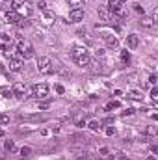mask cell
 Returning <instances> with one entry per match:
<instances>
[{"label": "cell", "instance_id": "obj_1", "mask_svg": "<svg viewBox=\"0 0 158 160\" xmlns=\"http://www.w3.org/2000/svg\"><path fill=\"white\" fill-rule=\"evenodd\" d=\"M11 9L20 19H28L32 15V4L28 0H11Z\"/></svg>", "mask_w": 158, "mask_h": 160}, {"label": "cell", "instance_id": "obj_2", "mask_svg": "<svg viewBox=\"0 0 158 160\" xmlns=\"http://www.w3.org/2000/svg\"><path fill=\"white\" fill-rule=\"evenodd\" d=\"M71 58L76 61V65H80V67H88L89 63H91V60H89V54H88V50L84 49V47H75L71 50Z\"/></svg>", "mask_w": 158, "mask_h": 160}, {"label": "cell", "instance_id": "obj_3", "mask_svg": "<svg viewBox=\"0 0 158 160\" xmlns=\"http://www.w3.org/2000/svg\"><path fill=\"white\" fill-rule=\"evenodd\" d=\"M17 50H19V54L23 56L24 60H28V58L34 56V47H32V43H30V41H26V39H20L19 43H17Z\"/></svg>", "mask_w": 158, "mask_h": 160}, {"label": "cell", "instance_id": "obj_4", "mask_svg": "<svg viewBox=\"0 0 158 160\" xmlns=\"http://www.w3.org/2000/svg\"><path fill=\"white\" fill-rule=\"evenodd\" d=\"M48 95V86L43 82V84H36L34 88H32V97H36V99H43Z\"/></svg>", "mask_w": 158, "mask_h": 160}, {"label": "cell", "instance_id": "obj_5", "mask_svg": "<svg viewBox=\"0 0 158 160\" xmlns=\"http://www.w3.org/2000/svg\"><path fill=\"white\" fill-rule=\"evenodd\" d=\"M37 69H39V73L41 74H48V73H52V61H50V58H47V56H43V58H39V63H37Z\"/></svg>", "mask_w": 158, "mask_h": 160}, {"label": "cell", "instance_id": "obj_6", "mask_svg": "<svg viewBox=\"0 0 158 160\" xmlns=\"http://www.w3.org/2000/svg\"><path fill=\"white\" fill-rule=\"evenodd\" d=\"M23 63H24V58L20 56L19 52H17V54L13 52V54L9 56V69H11V71H20V67H23Z\"/></svg>", "mask_w": 158, "mask_h": 160}, {"label": "cell", "instance_id": "obj_7", "mask_svg": "<svg viewBox=\"0 0 158 160\" xmlns=\"http://www.w3.org/2000/svg\"><path fill=\"white\" fill-rule=\"evenodd\" d=\"M121 8H123V0H108V11L110 13H117V15L125 17Z\"/></svg>", "mask_w": 158, "mask_h": 160}, {"label": "cell", "instance_id": "obj_8", "mask_svg": "<svg viewBox=\"0 0 158 160\" xmlns=\"http://www.w3.org/2000/svg\"><path fill=\"white\" fill-rule=\"evenodd\" d=\"M84 19V9L82 8H73L69 13V23H80Z\"/></svg>", "mask_w": 158, "mask_h": 160}, {"label": "cell", "instance_id": "obj_9", "mask_svg": "<svg viewBox=\"0 0 158 160\" xmlns=\"http://www.w3.org/2000/svg\"><path fill=\"white\" fill-rule=\"evenodd\" d=\"M99 19L102 20V23H106V24H112V23H115V15H112L108 9H99Z\"/></svg>", "mask_w": 158, "mask_h": 160}, {"label": "cell", "instance_id": "obj_10", "mask_svg": "<svg viewBox=\"0 0 158 160\" xmlns=\"http://www.w3.org/2000/svg\"><path fill=\"white\" fill-rule=\"evenodd\" d=\"M11 93L15 95V97H19V99H23V97H24V93H26V88H24V84H20V82H17L15 86H13V89H11Z\"/></svg>", "mask_w": 158, "mask_h": 160}, {"label": "cell", "instance_id": "obj_11", "mask_svg": "<svg viewBox=\"0 0 158 160\" xmlns=\"http://www.w3.org/2000/svg\"><path fill=\"white\" fill-rule=\"evenodd\" d=\"M19 20H20V17L13 11V9L6 11V23H9V24H19Z\"/></svg>", "mask_w": 158, "mask_h": 160}, {"label": "cell", "instance_id": "obj_12", "mask_svg": "<svg viewBox=\"0 0 158 160\" xmlns=\"http://www.w3.org/2000/svg\"><path fill=\"white\" fill-rule=\"evenodd\" d=\"M126 45H129L130 49H136V47L140 45V37L136 36V34H130L129 37H126Z\"/></svg>", "mask_w": 158, "mask_h": 160}, {"label": "cell", "instance_id": "obj_13", "mask_svg": "<svg viewBox=\"0 0 158 160\" xmlns=\"http://www.w3.org/2000/svg\"><path fill=\"white\" fill-rule=\"evenodd\" d=\"M104 37H106V43H108L110 49H117V45H119L117 37H113V36H104Z\"/></svg>", "mask_w": 158, "mask_h": 160}, {"label": "cell", "instance_id": "obj_14", "mask_svg": "<svg viewBox=\"0 0 158 160\" xmlns=\"http://www.w3.org/2000/svg\"><path fill=\"white\" fill-rule=\"evenodd\" d=\"M141 26H145V28H153L154 26V20L151 19V17H141Z\"/></svg>", "mask_w": 158, "mask_h": 160}, {"label": "cell", "instance_id": "obj_15", "mask_svg": "<svg viewBox=\"0 0 158 160\" xmlns=\"http://www.w3.org/2000/svg\"><path fill=\"white\" fill-rule=\"evenodd\" d=\"M6 151H9V153H15L17 151V145H15V142L13 140H6Z\"/></svg>", "mask_w": 158, "mask_h": 160}, {"label": "cell", "instance_id": "obj_16", "mask_svg": "<svg viewBox=\"0 0 158 160\" xmlns=\"http://www.w3.org/2000/svg\"><path fill=\"white\" fill-rule=\"evenodd\" d=\"M121 61H123V63H130V54H129V50H121Z\"/></svg>", "mask_w": 158, "mask_h": 160}, {"label": "cell", "instance_id": "obj_17", "mask_svg": "<svg viewBox=\"0 0 158 160\" xmlns=\"http://www.w3.org/2000/svg\"><path fill=\"white\" fill-rule=\"evenodd\" d=\"M145 134H149V136H156V134H158L156 127H154V125H149V127L145 129Z\"/></svg>", "mask_w": 158, "mask_h": 160}, {"label": "cell", "instance_id": "obj_18", "mask_svg": "<svg viewBox=\"0 0 158 160\" xmlns=\"http://www.w3.org/2000/svg\"><path fill=\"white\" fill-rule=\"evenodd\" d=\"M75 123H76V127H84L86 125V119H84L82 115H75Z\"/></svg>", "mask_w": 158, "mask_h": 160}, {"label": "cell", "instance_id": "obj_19", "mask_svg": "<svg viewBox=\"0 0 158 160\" xmlns=\"http://www.w3.org/2000/svg\"><path fill=\"white\" fill-rule=\"evenodd\" d=\"M129 97L134 99V101H140V99H141V93H140V91H129Z\"/></svg>", "mask_w": 158, "mask_h": 160}, {"label": "cell", "instance_id": "obj_20", "mask_svg": "<svg viewBox=\"0 0 158 160\" xmlns=\"http://www.w3.org/2000/svg\"><path fill=\"white\" fill-rule=\"evenodd\" d=\"M89 129H91V130H99V129H101V123H99L97 119L89 121Z\"/></svg>", "mask_w": 158, "mask_h": 160}, {"label": "cell", "instance_id": "obj_21", "mask_svg": "<svg viewBox=\"0 0 158 160\" xmlns=\"http://www.w3.org/2000/svg\"><path fill=\"white\" fill-rule=\"evenodd\" d=\"M112 160H129V156H125L123 153H113L112 155Z\"/></svg>", "mask_w": 158, "mask_h": 160}, {"label": "cell", "instance_id": "obj_22", "mask_svg": "<svg viewBox=\"0 0 158 160\" xmlns=\"http://www.w3.org/2000/svg\"><path fill=\"white\" fill-rule=\"evenodd\" d=\"M119 101H112V102H108V106H106V110H113V108H119Z\"/></svg>", "mask_w": 158, "mask_h": 160}, {"label": "cell", "instance_id": "obj_23", "mask_svg": "<svg viewBox=\"0 0 158 160\" xmlns=\"http://www.w3.org/2000/svg\"><path fill=\"white\" fill-rule=\"evenodd\" d=\"M2 9H4V11H9V9H11V0H4V2H2Z\"/></svg>", "mask_w": 158, "mask_h": 160}, {"label": "cell", "instance_id": "obj_24", "mask_svg": "<svg viewBox=\"0 0 158 160\" xmlns=\"http://www.w3.org/2000/svg\"><path fill=\"white\" fill-rule=\"evenodd\" d=\"M69 6H75V8H80V6H84V0H69Z\"/></svg>", "mask_w": 158, "mask_h": 160}, {"label": "cell", "instance_id": "obj_25", "mask_svg": "<svg viewBox=\"0 0 158 160\" xmlns=\"http://www.w3.org/2000/svg\"><path fill=\"white\" fill-rule=\"evenodd\" d=\"M151 99H153L154 102L158 101V89H156V88H153V89H151Z\"/></svg>", "mask_w": 158, "mask_h": 160}, {"label": "cell", "instance_id": "obj_26", "mask_svg": "<svg viewBox=\"0 0 158 160\" xmlns=\"http://www.w3.org/2000/svg\"><path fill=\"white\" fill-rule=\"evenodd\" d=\"M30 153H32L30 147H23V149H20V155H23V156H30Z\"/></svg>", "mask_w": 158, "mask_h": 160}, {"label": "cell", "instance_id": "obj_27", "mask_svg": "<svg viewBox=\"0 0 158 160\" xmlns=\"http://www.w3.org/2000/svg\"><path fill=\"white\" fill-rule=\"evenodd\" d=\"M0 123H2V125H8V123H9V115L2 114V115H0Z\"/></svg>", "mask_w": 158, "mask_h": 160}, {"label": "cell", "instance_id": "obj_28", "mask_svg": "<svg viewBox=\"0 0 158 160\" xmlns=\"http://www.w3.org/2000/svg\"><path fill=\"white\" fill-rule=\"evenodd\" d=\"M99 153H101L99 156H101V158H104V156H108V149H106V147H101V151H99Z\"/></svg>", "mask_w": 158, "mask_h": 160}, {"label": "cell", "instance_id": "obj_29", "mask_svg": "<svg viewBox=\"0 0 158 160\" xmlns=\"http://www.w3.org/2000/svg\"><path fill=\"white\" fill-rule=\"evenodd\" d=\"M134 9H136V11H138V13H143V8H141L140 4H134Z\"/></svg>", "mask_w": 158, "mask_h": 160}, {"label": "cell", "instance_id": "obj_30", "mask_svg": "<svg viewBox=\"0 0 158 160\" xmlns=\"http://www.w3.org/2000/svg\"><path fill=\"white\" fill-rule=\"evenodd\" d=\"M0 50H2V52H4V54H6V52H8L9 49H8V45H6V43H2V45H0Z\"/></svg>", "mask_w": 158, "mask_h": 160}, {"label": "cell", "instance_id": "obj_31", "mask_svg": "<svg viewBox=\"0 0 158 160\" xmlns=\"http://www.w3.org/2000/svg\"><path fill=\"white\" fill-rule=\"evenodd\" d=\"M149 82L151 84H156V77H154V74H151V77H149Z\"/></svg>", "mask_w": 158, "mask_h": 160}, {"label": "cell", "instance_id": "obj_32", "mask_svg": "<svg viewBox=\"0 0 158 160\" xmlns=\"http://www.w3.org/2000/svg\"><path fill=\"white\" fill-rule=\"evenodd\" d=\"M106 134H108V136H112V134H113V129H112V127H108V129H106Z\"/></svg>", "mask_w": 158, "mask_h": 160}, {"label": "cell", "instance_id": "obj_33", "mask_svg": "<svg viewBox=\"0 0 158 160\" xmlns=\"http://www.w3.org/2000/svg\"><path fill=\"white\" fill-rule=\"evenodd\" d=\"M56 91L58 93H63V86H56Z\"/></svg>", "mask_w": 158, "mask_h": 160}, {"label": "cell", "instance_id": "obj_34", "mask_svg": "<svg viewBox=\"0 0 158 160\" xmlns=\"http://www.w3.org/2000/svg\"><path fill=\"white\" fill-rule=\"evenodd\" d=\"M147 160H156V158H154V156H149V158H147Z\"/></svg>", "mask_w": 158, "mask_h": 160}, {"label": "cell", "instance_id": "obj_35", "mask_svg": "<svg viewBox=\"0 0 158 160\" xmlns=\"http://www.w3.org/2000/svg\"><path fill=\"white\" fill-rule=\"evenodd\" d=\"M0 71H2V63H0Z\"/></svg>", "mask_w": 158, "mask_h": 160}]
</instances>
